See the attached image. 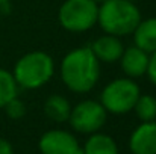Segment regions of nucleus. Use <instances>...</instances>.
I'll return each mask as SVG.
<instances>
[{"label":"nucleus","instance_id":"obj_13","mask_svg":"<svg viewBox=\"0 0 156 154\" xmlns=\"http://www.w3.org/2000/svg\"><path fill=\"white\" fill-rule=\"evenodd\" d=\"M83 154H118L115 141L102 133H93L83 147Z\"/></svg>","mask_w":156,"mask_h":154},{"label":"nucleus","instance_id":"obj_2","mask_svg":"<svg viewBox=\"0 0 156 154\" xmlns=\"http://www.w3.org/2000/svg\"><path fill=\"white\" fill-rule=\"evenodd\" d=\"M141 21V12L135 2L129 0H106L99 6L97 23L105 33L114 36H124L133 33Z\"/></svg>","mask_w":156,"mask_h":154},{"label":"nucleus","instance_id":"obj_19","mask_svg":"<svg viewBox=\"0 0 156 154\" xmlns=\"http://www.w3.org/2000/svg\"><path fill=\"white\" fill-rule=\"evenodd\" d=\"M93 2H96V3L99 5V3H103V2H106V0H93Z\"/></svg>","mask_w":156,"mask_h":154},{"label":"nucleus","instance_id":"obj_14","mask_svg":"<svg viewBox=\"0 0 156 154\" xmlns=\"http://www.w3.org/2000/svg\"><path fill=\"white\" fill-rule=\"evenodd\" d=\"M18 85L12 76V73L6 71L5 68H0V109L5 107V104L17 97Z\"/></svg>","mask_w":156,"mask_h":154},{"label":"nucleus","instance_id":"obj_4","mask_svg":"<svg viewBox=\"0 0 156 154\" xmlns=\"http://www.w3.org/2000/svg\"><path fill=\"white\" fill-rule=\"evenodd\" d=\"M99 5L93 0H65L59 8L58 18L70 32H85L97 23Z\"/></svg>","mask_w":156,"mask_h":154},{"label":"nucleus","instance_id":"obj_11","mask_svg":"<svg viewBox=\"0 0 156 154\" xmlns=\"http://www.w3.org/2000/svg\"><path fill=\"white\" fill-rule=\"evenodd\" d=\"M135 46L146 53L156 51V17L140 21L133 30Z\"/></svg>","mask_w":156,"mask_h":154},{"label":"nucleus","instance_id":"obj_5","mask_svg":"<svg viewBox=\"0 0 156 154\" xmlns=\"http://www.w3.org/2000/svg\"><path fill=\"white\" fill-rule=\"evenodd\" d=\"M140 94V86L130 77L115 79L105 86L100 103L106 112L121 115L133 109Z\"/></svg>","mask_w":156,"mask_h":154},{"label":"nucleus","instance_id":"obj_17","mask_svg":"<svg viewBox=\"0 0 156 154\" xmlns=\"http://www.w3.org/2000/svg\"><path fill=\"white\" fill-rule=\"evenodd\" d=\"M150 79V82L156 86V51L152 53V56L149 57V67H147V73H146Z\"/></svg>","mask_w":156,"mask_h":154},{"label":"nucleus","instance_id":"obj_15","mask_svg":"<svg viewBox=\"0 0 156 154\" xmlns=\"http://www.w3.org/2000/svg\"><path fill=\"white\" fill-rule=\"evenodd\" d=\"M136 116L146 122V121H155L156 118V98L153 95H141L138 97V100L133 106Z\"/></svg>","mask_w":156,"mask_h":154},{"label":"nucleus","instance_id":"obj_18","mask_svg":"<svg viewBox=\"0 0 156 154\" xmlns=\"http://www.w3.org/2000/svg\"><path fill=\"white\" fill-rule=\"evenodd\" d=\"M0 154H14L12 145L6 139H2V138H0Z\"/></svg>","mask_w":156,"mask_h":154},{"label":"nucleus","instance_id":"obj_10","mask_svg":"<svg viewBox=\"0 0 156 154\" xmlns=\"http://www.w3.org/2000/svg\"><path fill=\"white\" fill-rule=\"evenodd\" d=\"M91 50L100 62L112 63V62L120 60L124 47H123L121 41L118 39V36L106 33L94 41V44L91 46Z\"/></svg>","mask_w":156,"mask_h":154},{"label":"nucleus","instance_id":"obj_9","mask_svg":"<svg viewBox=\"0 0 156 154\" xmlns=\"http://www.w3.org/2000/svg\"><path fill=\"white\" fill-rule=\"evenodd\" d=\"M149 53L138 49L136 46L123 50L120 57L121 70L127 77H141L147 73L149 67Z\"/></svg>","mask_w":156,"mask_h":154},{"label":"nucleus","instance_id":"obj_1","mask_svg":"<svg viewBox=\"0 0 156 154\" xmlns=\"http://www.w3.org/2000/svg\"><path fill=\"white\" fill-rule=\"evenodd\" d=\"M100 77V60L91 47H79L68 51L61 62V79L64 85L77 94L91 91Z\"/></svg>","mask_w":156,"mask_h":154},{"label":"nucleus","instance_id":"obj_16","mask_svg":"<svg viewBox=\"0 0 156 154\" xmlns=\"http://www.w3.org/2000/svg\"><path fill=\"white\" fill-rule=\"evenodd\" d=\"M3 109L6 110V115H8L11 119H20V118H23L24 113H26V106H24V103L21 101V100H18L17 97H14L12 100H9V101L5 104Z\"/></svg>","mask_w":156,"mask_h":154},{"label":"nucleus","instance_id":"obj_12","mask_svg":"<svg viewBox=\"0 0 156 154\" xmlns=\"http://www.w3.org/2000/svg\"><path fill=\"white\" fill-rule=\"evenodd\" d=\"M44 112L46 115L56 122H64L70 118V112H71V106L70 101L62 97V95H50L46 103H44Z\"/></svg>","mask_w":156,"mask_h":154},{"label":"nucleus","instance_id":"obj_8","mask_svg":"<svg viewBox=\"0 0 156 154\" xmlns=\"http://www.w3.org/2000/svg\"><path fill=\"white\" fill-rule=\"evenodd\" d=\"M129 147L133 154H156L155 121H146L138 125L129 139Z\"/></svg>","mask_w":156,"mask_h":154},{"label":"nucleus","instance_id":"obj_6","mask_svg":"<svg viewBox=\"0 0 156 154\" xmlns=\"http://www.w3.org/2000/svg\"><path fill=\"white\" fill-rule=\"evenodd\" d=\"M106 113L108 112L102 106V103L94 100H85L71 109L68 121L76 132L90 135V133H96L105 125Z\"/></svg>","mask_w":156,"mask_h":154},{"label":"nucleus","instance_id":"obj_21","mask_svg":"<svg viewBox=\"0 0 156 154\" xmlns=\"http://www.w3.org/2000/svg\"><path fill=\"white\" fill-rule=\"evenodd\" d=\"M129 2H136V0H129Z\"/></svg>","mask_w":156,"mask_h":154},{"label":"nucleus","instance_id":"obj_20","mask_svg":"<svg viewBox=\"0 0 156 154\" xmlns=\"http://www.w3.org/2000/svg\"><path fill=\"white\" fill-rule=\"evenodd\" d=\"M6 2H9V0H0V5H2V3H6Z\"/></svg>","mask_w":156,"mask_h":154},{"label":"nucleus","instance_id":"obj_3","mask_svg":"<svg viewBox=\"0 0 156 154\" xmlns=\"http://www.w3.org/2000/svg\"><path fill=\"white\" fill-rule=\"evenodd\" d=\"M55 62L44 51H30L21 56L14 67V79L18 86L26 89H38L53 77Z\"/></svg>","mask_w":156,"mask_h":154},{"label":"nucleus","instance_id":"obj_7","mask_svg":"<svg viewBox=\"0 0 156 154\" xmlns=\"http://www.w3.org/2000/svg\"><path fill=\"white\" fill-rule=\"evenodd\" d=\"M38 145L43 154H83L77 139L65 130H50L44 133Z\"/></svg>","mask_w":156,"mask_h":154}]
</instances>
